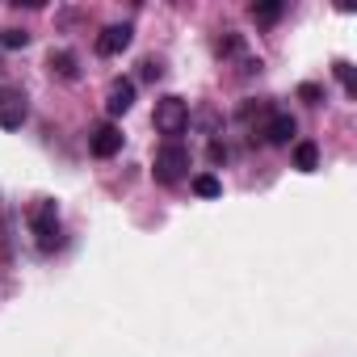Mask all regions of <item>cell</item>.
<instances>
[{
  "label": "cell",
  "mask_w": 357,
  "mask_h": 357,
  "mask_svg": "<svg viewBox=\"0 0 357 357\" xmlns=\"http://www.w3.org/2000/svg\"><path fill=\"white\" fill-rule=\"evenodd\" d=\"M151 176H155V185H181L190 176V147L185 143H160L151 155Z\"/></svg>",
  "instance_id": "cell-1"
},
{
  "label": "cell",
  "mask_w": 357,
  "mask_h": 357,
  "mask_svg": "<svg viewBox=\"0 0 357 357\" xmlns=\"http://www.w3.org/2000/svg\"><path fill=\"white\" fill-rule=\"evenodd\" d=\"M151 126L164 135V143H181V135L190 130V101L185 97H160L151 109Z\"/></svg>",
  "instance_id": "cell-2"
},
{
  "label": "cell",
  "mask_w": 357,
  "mask_h": 357,
  "mask_svg": "<svg viewBox=\"0 0 357 357\" xmlns=\"http://www.w3.org/2000/svg\"><path fill=\"white\" fill-rule=\"evenodd\" d=\"M30 227H34V236H38V248H43V252L59 248V211H55V202H51V198H43V202L34 206Z\"/></svg>",
  "instance_id": "cell-3"
},
{
  "label": "cell",
  "mask_w": 357,
  "mask_h": 357,
  "mask_svg": "<svg viewBox=\"0 0 357 357\" xmlns=\"http://www.w3.org/2000/svg\"><path fill=\"white\" fill-rule=\"evenodd\" d=\"M30 118L26 93L22 89H0V130H22Z\"/></svg>",
  "instance_id": "cell-4"
},
{
  "label": "cell",
  "mask_w": 357,
  "mask_h": 357,
  "mask_svg": "<svg viewBox=\"0 0 357 357\" xmlns=\"http://www.w3.org/2000/svg\"><path fill=\"white\" fill-rule=\"evenodd\" d=\"M130 38H135V30H130L126 22H118V26H105V30L97 34V43H93V47H97V55H101V59H114V55H122V51L130 47Z\"/></svg>",
  "instance_id": "cell-5"
},
{
  "label": "cell",
  "mask_w": 357,
  "mask_h": 357,
  "mask_svg": "<svg viewBox=\"0 0 357 357\" xmlns=\"http://www.w3.org/2000/svg\"><path fill=\"white\" fill-rule=\"evenodd\" d=\"M89 151H93L97 160H109V155H118V151H122V130H118L114 122H101V126H93V130H89Z\"/></svg>",
  "instance_id": "cell-6"
},
{
  "label": "cell",
  "mask_w": 357,
  "mask_h": 357,
  "mask_svg": "<svg viewBox=\"0 0 357 357\" xmlns=\"http://www.w3.org/2000/svg\"><path fill=\"white\" fill-rule=\"evenodd\" d=\"M265 143H273V147H290L294 143V135H298V122L290 118V114H269V122H265Z\"/></svg>",
  "instance_id": "cell-7"
},
{
  "label": "cell",
  "mask_w": 357,
  "mask_h": 357,
  "mask_svg": "<svg viewBox=\"0 0 357 357\" xmlns=\"http://www.w3.org/2000/svg\"><path fill=\"white\" fill-rule=\"evenodd\" d=\"M130 105H135V80H114L109 93H105V114L118 118V114H126Z\"/></svg>",
  "instance_id": "cell-8"
},
{
  "label": "cell",
  "mask_w": 357,
  "mask_h": 357,
  "mask_svg": "<svg viewBox=\"0 0 357 357\" xmlns=\"http://www.w3.org/2000/svg\"><path fill=\"white\" fill-rule=\"evenodd\" d=\"M294 168H298V172H315V168H319V147H315L311 139L294 143Z\"/></svg>",
  "instance_id": "cell-9"
},
{
  "label": "cell",
  "mask_w": 357,
  "mask_h": 357,
  "mask_svg": "<svg viewBox=\"0 0 357 357\" xmlns=\"http://www.w3.org/2000/svg\"><path fill=\"white\" fill-rule=\"evenodd\" d=\"M51 72H55V76H63V80H76V76H80L76 55H72V51H51Z\"/></svg>",
  "instance_id": "cell-10"
},
{
  "label": "cell",
  "mask_w": 357,
  "mask_h": 357,
  "mask_svg": "<svg viewBox=\"0 0 357 357\" xmlns=\"http://www.w3.org/2000/svg\"><path fill=\"white\" fill-rule=\"evenodd\" d=\"M190 185H194V194H198V198H219V194H223V181H219L215 172H198Z\"/></svg>",
  "instance_id": "cell-11"
},
{
  "label": "cell",
  "mask_w": 357,
  "mask_h": 357,
  "mask_svg": "<svg viewBox=\"0 0 357 357\" xmlns=\"http://www.w3.org/2000/svg\"><path fill=\"white\" fill-rule=\"evenodd\" d=\"M257 22H278L282 13H286V5H282V0H257V5L248 9Z\"/></svg>",
  "instance_id": "cell-12"
},
{
  "label": "cell",
  "mask_w": 357,
  "mask_h": 357,
  "mask_svg": "<svg viewBox=\"0 0 357 357\" xmlns=\"http://www.w3.org/2000/svg\"><path fill=\"white\" fill-rule=\"evenodd\" d=\"M332 72H336V80L344 84V93H349V97H357V76H353V63H349V59H336V63H332Z\"/></svg>",
  "instance_id": "cell-13"
},
{
  "label": "cell",
  "mask_w": 357,
  "mask_h": 357,
  "mask_svg": "<svg viewBox=\"0 0 357 357\" xmlns=\"http://www.w3.org/2000/svg\"><path fill=\"white\" fill-rule=\"evenodd\" d=\"M294 97H298L303 105H319V101H324V84H311V80H307V84H298Z\"/></svg>",
  "instance_id": "cell-14"
},
{
  "label": "cell",
  "mask_w": 357,
  "mask_h": 357,
  "mask_svg": "<svg viewBox=\"0 0 357 357\" xmlns=\"http://www.w3.org/2000/svg\"><path fill=\"white\" fill-rule=\"evenodd\" d=\"M26 43H30L26 30H0V47H5V51H17V47H26Z\"/></svg>",
  "instance_id": "cell-15"
},
{
  "label": "cell",
  "mask_w": 357,
  "mask_h": 357,
  "mask_svg": "<svg viewBox=\"0 0 357 357\" xmlns=\"http://www.w3.org/2000/svg\"><path fill=\"white\" fill-rule=\"evenodd\" d=\"M240 51H244V38H240V34L219 38V55H240Z\"/></svg>",
  "instance_id": "cell-16"
},
{
  "label": "cell",
  "mask_w": 357,
  "mask_h": 357,
  "mask_svg": "<svg viewBox=\"0 0 357 357\" xmlns=\"http://www.w3.org/2000/svg\"><path fill=\"white\" fill-rule=\"evenodd\" d=\"M211 160H215V164H227V147H223L219 139H211Z\"/></svg>",
  "instance_id": "cell-17"
},
{
  "label": "cell",
  "mask_w": 357,
  "mask_h": 357,
  "mask_svg": "<svg viewBox=\"0 0 357 357\" xmlns=\"http://www.w3.org/2000/svg\"><path fill=\"white\" fill-rule=\"evenodd\" d=\"M143 76L155 80V76H160V63H155V59H143Z\"/></svg>",
  "instance_id": "cell-18"
}]
</instances>
